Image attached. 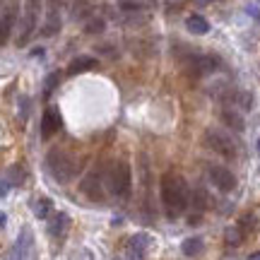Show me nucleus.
Segmentation results:
<instances>
[{"label": "nucleus", "mask_w": 260, "mask_h": 260, "mask_svg": "<svg viewBox=\"0 0 260 260\" xmlns=\"http://www.w3.org/2000/svg\"><path fill=\"white\" fill-rule=\"evenodd\" d=\"M161 203L171 217H178L188 207V203H190L188 186L178 174H167L161 178Z\"/></svg>", "instance_id": "obj_1"}, {"label": "nucleus", "mask_w": 260, "mask_h": 260, "mask_svg": "<svg viewBox=\"0 0 260 260\" xmlns=\"http://www.w3.org/2000/svg\"><path fill=\"white\" fill-rule=\"evenodd\" d=\"M46 164H48V171H51V176L56 178L58 183H68V181H73L77 176V159L73 154H68L65 149H51L46 157Z\"/></svg>", "instance_id": "obj_2"}, {"label": "nucleus", "mask_w": 260, "mask_h": 260, "mask_svg": "<svg viewBox=\"0 0 260 260\" xmlns=\"http://www.w3.org/2000/svg\"><path fill=\"white\" fill-rule=\"evenodd\" d=\"M39 15H41V0H27L24 12H22V24H19L17 46H27L29 39L34 37L37 24H39Z\"/></svg>", "instance_id": "obj_3"}, {"label": "nucleus", "mask_w": 260, "mask_h": 260, "mask_svg": "<svg viewBox=\"0 0 260 260\" xmlns=\"http://www.w3.org/2000/svg\"><path fill=\"white\" fill-rule=\"evenodd\" d=\"M205 145H207L210 149H214L217 154L226 157V159L236 157V142H234L232 135L224 133V130H217V128L205 130Z\"/></svg>", "instance_id": "obj_4"}, {"label": "nucleus", "mask_w": 260, "mask_h": 260, "mask_svg": "<svg viewBox=\"0 0 260 260\" xmlns=\"http://www.w3.org/2000/svg\"><path fill=\"white\" fill-rule=\"evenodd\" d=\"M130 183H133V178H130V167L125 161H116L111 169V174H109V190H111L116 198H128Z\"/></svg>", "instance_id": "obj_5"}, {"label": "nucleus", "mask_w": 260, "mask_h": 260, "mask_svg": "<svg viewBox=\"0 0 260 260\" xmlns=\"http://www.w3.org/2000/svg\"><path fill=\"white\" fill-rule=\"evenodd\" d=\"M186 65L193 75H210V73H214L222 63H219V58L217 56H210V53H193V56H188Z\"/></svg>", "instance_id": "obj_6"}, {"label": "nucleus", "mask_w": 260, "mask_h": 260, "mask_svg": "<svg viewBox=\"0 0 260 260\" xmlns=\"http://www.w3.org/2000/svg\"><path fill=\"white\" fill-rule=\"evenodd\" d=\"M17 15H19V5L12 0V3L5 5L3 15H0V46H5L10 37H12V29L17 24Z\"/></svg>", "instance_id": "obj_7"}, {"label": "nucleus", "mask_w": 260, "mask_h": 260, "mask_svg": "<svg viewBox=\"0 0 260 260\" xmlns=\"http://www.w3.org/2000/svg\"><path fill=\"white\" fill-rule=\"evenodd\" d=\"M10 260H34V236L29 229H22L17 236V241L12 246Z\"/></svg>", "instance_id": "obj_8"}, {"label": "nucleus", "mask_w": 260, "mask_h": 260, "mask_svg": "<svg viewBox=\"0 0 260 260\" xmlns=\"http://www.w3.org/2000/svg\"><path fill=\"white\" fill-rule=\"evenodd\" d=\"M210 181H212L222 193H232L234 188H236V176L224 167H210Z\"/></svg>", "instance_id": "obj_9"}, {"label": "nucleus", "mask_w": 260, "mask_h": 260, "mask_svg": "<svg viewBox=\"0 0 260 260\" xmlns=\"http://www.w3.org/2000/svg\"><path fill=\"white\" fill-rule=\"evenodd\" d=\"M63 125V118H60V113H58L56 106H51L44 111V118H41V138L48 140L51 135H56L58 130Z\"/></svg>", "instance_id": "obj_10"}, {"label": "nucleus", "mask_w": 260, "mask_h": 260, "mask_svg": "<svg viewBox=\"0 0 260 260\" xmlns=\"http://www.w3.org/2000/svg\"><path fill=\"white\" fill-rule=\"evenodd\" d=\"M149 243H152V239H149L147 234H135L133 239L128 241V251H130V258L133 260H142V255L147 253Z\"/></svg>", "instance_id": "obj_11"}, {"label": "nucleus", "mask_w": 260, "mask_h": 260, "mask_svg": "<svg viewBox=\"0 0 260 260\" xmlns=\"http://www.w3.org/2000/svg\"><path fill=\"white\" fill-rule=\"evenodd\" d=\"M70 229V217L65 212H56L51 217V222H48V234L53 236V239H63L65 234Z\"/></svg>", "instance_id": "obj_12"}, {"label": "nucleus", "mask_w": 260, "mask_h": 260, "mask_svg": "<svg viewBox=\"0 0 260 260\" xmlns=\"http://www.w3.org/2000/svg\"><path fill=\"white\" fill-rule=\"evenodd\" d=\"M222 121H224V125L229 130H236V133H241L243 128H246V121H243V116H241V111H236V109H222Z\"/></svg>", "instance_id": "obj_13"}, {"label": "nucleus", "mask_w": 260, "mask_h": 260, "mask_svg": "<svg viewBox=\"0 0 260 260\" xmlns=\"http://www.w3.org/2000/svg\"><path fill=\"white\" fill-rule=\"evenodd\" d=\"M82 193L92 200H102L104 198V190H102V181L96 174H89V176L82 181Z\"/></svg>", "instance_id": "obj_14"}, {"label": "nucleus", "mask_w": 260, "mask_h": 260, "mask_svg": "<svg viewBox=\"0 0 260 260\" xmlns=\"http://www.w3.org/2000/svg\"><path fill=\"white\" fill-rule=\"evenodd\" d=\"M58 29H60V10H58V0H53L48 8V22L44 27V37H53Z\"/></svg>", "instance_id": "obj_15"}, {"label": "nucleus", "mask_w": 260, "mask_h": 260, "mask_svg": "<svg viewBox=\"0 0 260 260\" xmlns=\"http://www.w3.org/2000/svg\"><path fill=\"white\" fill-rule=\"evenodd\" d=\"M96 68V60L89 56H82V58H75L73 63L68 65V75H80V73H87V70H94Z\"/></svg>", "instance_id": "obj_16"}, {"label": "nucleus", "mask_w": 260, "mask_h": 260, "mask_svg": "<svg viewBox=\"0 0 260 260\" xmlns=\"http://www.w3.org/2000/svg\"><path fill=\"white\" fill-rule=\"evenodd\" d=\"M186 27L190 34H207L210 31V22L203 17V15H190L186 19Z\"/></svg>", "instance_id": "obj_17"}, {"label": "nucleus", "mask_w": 260, "mask_h": 260, "mask_svg": "<svg viewBox=\"0 0 260 260\" xmlns=\"http://www.w3.org/2000/svg\"><path fill=\"white\" fill-rule=\"evenodd\" d=\"M181 251L186 253L188 258L200 255V253H203V239H198V236H190V239H186V241L181 243Z\"/></svg>", "instance_id": "obj_18"}, {"label": "nucleus", "mask_w": 260, "mask_h": 260, "mask_svg": "<svg viewBox=\"0 0 260 260\" xmlns=\"http://www.w3.org/2000/svg\"><path fill=\"white\" fill-rule=\"evenodd\" d=\"M51 210H53V203H51L48 198H41V200H37V203H34V214H37L39 219H46V217H51Z\"/></svg>", "instance_id": "obj_19"}, {"label": "nucleus", "mask_w": 260, "mask_h": 260, "mask_svg": "<svg viewBox=\"0 0 260 260\" xmlns=\"http://www.w3.org/2000/svg\"><path fill=\"white\" fill-rule=\"evenodd\" d=\"M8 183H12V186H19V183H24V171H22V167H12L8 171Z\"/></svg>", "instance_id": "obj_20"}, {"label": "nucleus", "mask_w": 260, "mask_h": 260, "mask_svg": "<svg viewBox=\"0 0 260 260\" xmlns=\"http://www.w3.org/2000/svg\"><path fill=\"white\" fill-rule=\"evenodd\" d=\"M193 205L198 207V210H205V207L210 205V198H207V193H205L203 188H198V190H195V195H193Z\"/></svg>", "instance_id": "obj_21"}, {"label": "nucleus", "mask_w": 260, "mask_h": 260, "mask_svg": "<svg viewBox=\"0 0 260 260\" xmlns=\"http://www.w3.org/2000/svg\"><path fill=\"white\" fill-rule=\"evenodd\" d=\"M121 8L125 12H138V10H142V3L140 0H121Z\"/></svg>", "instance_id": "obj_22"}, {"label": "nucleus", "mask_w": 260, "mask_h": 260, "mask_svg": "<svg viewBox=\"0 0 260 260\" xmlns=\"http://www.w3.org/2000/svg\"><path fill=\"white\" fill-rule=\"evenodd\" d=\"M58 80H60V73H53L51 77L46 80V84H44V94H51L53 89H56V84H58Z\"/></svg>", "instance_id": "obj_23"}, {"label": "nucleus", "mask_w": 260, "mask_h": 260, "mask_svg": "<svg viewBox=\"0 0 260 260\" xmlns=\"http://www.w3.org/2000/svg\"><path fill=\"white\" fill-rule=\"evenodd\" d=\"M102 29H104V22H102V19H92V22L87 24V31H89V34H99Z\"/></svg>", "instance_id": "obj_24"}, {"label": "nucleus", "mask_w": 260, "mask_h": 260, "mask_svg": "<svg viewBox=\"0 0 260 260\" xmlns=\"http://www.w3.org/2000/svg\"><path fill=\"white\" fill-rule=\"evenodd\" d=\"M224 239H226V243H232V246H236V243L241 241V234L236 232V229H229V232H226V236H224Z\"/></svg>", "instance_id": "obj_25"}, {"label": "nucleus", "mask_w": 260, "mask_h": 260, "mask_svg": "<svg viewBox=\"0 0 260 260\" xmlns=\"http://www.w3.org/2000/svg\"><path fill=\"white\" fill-rule=\"evenodd\" d=\"M75 260H94V258H92V253H89V251H80Z\"/></svg>", "instance_id": "obj_26"}, {"label": "nucleus", "mask_w": 260, "mask_h": 260, "mask_svg": "<svg viewBox=\"0 0 260 260\" xmlns=\"http://www.w3.org/2000/svg\"><path fill=\"white\" fill-rule=\"evenodd\" d=\"M248 260H260V253H253V255H251Z\"/></svg>", "instance_id": "obj_27"}, {"label": "nucleus", "mask_w": 260, "mask_h": 260, "mask_svg": "<svg viewBox=\"0 0 260 260\" xmlns=\"http://www.w3.org/2000/svg\"><path fill=\"white\" fill-rule=\"evenodd\" d=\"M198 3H200V5H203V3H212V0H198Z\"/></svg>", "instance_id": "obj_28"}]
</instances>
